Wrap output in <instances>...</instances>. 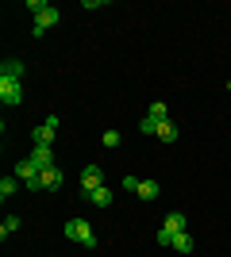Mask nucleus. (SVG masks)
<instances>
[{
  "label": "nucleus",
  "instance_id": "1",
  "mask_svg": "<svg viewBox=\"0 0 231 257\" xmlns=\"http://www.w3.org/2000/svg\"><path fill=\"white\" fill-rule=\"evenodd\" d=\"M27 8L35 12V27H31V31H35V39H39V35H46V31H50V27H54L58 20H62V12H58L54 4H43V0H31Z\"/></svg>",
  "mask_w": 231,
  "mask_h": 257
},
{
  "label": "nucleus",
  "instance_id": "2",
  "mask_svg": "<svg viewBox=\"0 0 231 257\" xmlns=\"http://www.w3.org/2000/svg\"><path fill=\"white\" fill-rule=\"evenodd\" d=\"M62 230H66L69 242H81L85 249H97V230H93V223H85V219H69Z\"/></svg>",
  "mask_w": 231,
  "mask_h": 257
},
{
  "label": "nucleus",
  "instance_id": "3",
  "mask_svg": "<svg viewBox=\"0 0 231 257\" xmlns=\"http://www.w3.org/2000/svg\"><path fill=\"white\" fill-rule=\"evenodd\" d=\"M0 104H8V107L23 104V85L16 81V77H4V73H0Z\"/></svg>",
  "mask_w": 231,
  "mask_h": 257
},
{
  "label": "nucleus",
  "instance_id": "4",
  "mask_svg": "<svg viewBox=\"0 0 231 257\" xmlns=\"http://www.w3.org/2000/svg\"><path fill=\"white\" fill-rule=\"evenodd\" d=\"M100 184H104V169H100V165H85V169H81V188H85V196L97 192Z\"/></svg>",
  "mask_w": 231,
  "mask_h": 257
},
{
  "label": "nucleus",
  "instance_id": "5",
  "mask_svg": "<svg viewBox=\"0 0 231 257\" xmlns=\"http://www.w3.org/2000/svg\"><path fill=\"white\" fill-rule=\"evenodd\" d=\"M54 131H58V115H50L43 127H35V135H31L35 146H50V142H54Z\"/></svg>",
  "mask_w": 231,
  "mask_h": 257
},
{
  "label": "nucleus",
  "instance_id": "6",
  "mask_svg": "<svg viewBox=\"0 0 231 257\" xmlns=\"http://www.w3.org/2000/svg\"><path fill=\"white\" fill-rule=\"evenodd\" d=\"M62 181H66V177H62V169H58V165H50V169L39 173V184H43V192H58V188H62Z\"/></svg>",
  "mask_w": 231,
  "mask_h": 257
},
{
  "label": "nucleus",
  "instance_id": "7",
  "mask_svg": "<svg viewBox=\"0 0 231 257\" xmlns=\"http://www.w3.org/2000/svg\"><path fill=\"white\" fill-rule=\"evenodd\" d=\"M39 173H43V169H39V165H35L31 158H23L20 165H16V177H20L23 184H27V181H35V177H39Z\"/></svg>",
  "mask_w": 231,
  "mask_h": 257
},
{
  "label": "nucleus",
  "instance_id": "8",
  "mask_svg": "<svg viewBox=\"0 0 231 257\" xmlns=\"http://www.w3.org/2000/svg\"><path fill=\"white\" fill-rule=\"evenodd\" d=\"M31 161L39 165V169H50V165H54V150H50V146H35V150H31Z\"/></svg>",
  "mask_w": 231,
  "mask_h": 257
},
{
  "label": "nucleus",
  "instance_id": "9",
  "mask_svg": "<svg viewBox=\"0 0 231 257\" xmlns=\"http://www.w3.org/2000/svg\"><path fill=\"white\" fill-rule=\"evenodd\" d=\"M85 200H89V204H97V207H112V200H116V196H112V188H108V184H100L97 192H89Z\"/></svg>",
  "mask_w": 231,
  "mask_h": 257
},
{
  "label": "nucleus",
  "instance_id": "10",
  "mask_svg": "<svg viewBox=\"0 0 231 257\" xmlns=\"http://www.w3.org/2000/svg\"><path fill=\"white\" fill-rule=\"evenodd\" d=\"M177 135H181V131H177V123H170V119L158 123V131H154V139H162V142H177Z\"/></svg>",
  "mask_w": 231,
  "mask_h": 257
},
{
  "label": "nucleus",
  "instance_id": "11",
  "mask_svg": "<svg viewBox=\"0 0 231 257\" xmlns=\"http://www.w3.org/2000/svg\"><path fill=\"white\" fill-rule=\"evenodd\" d=\"M162 230H170V234H181V230H185V215H181V211H174V215H166V223H162Z\"/></svg>",
  "mask_w": 231,
  "mask_h": 257
},
{
  "label": "nucleus",
  "instance_id": "12",
  "mask_svg": "<svg viewBox=\"0 0 231 257\" xmlns=\"http://www.w3.org/2000/svg\"><path fill=\"white\" fill-rule=\"evenodd\" d=\"M139 200H158V181H139Z\"/></svg>",
  "mask_w": 231,
  "mask_h": 257
},
{
  "label": "nucleus",
  "instance_id": "13",
  "mask_svg": "<svg viewBox=\"0 0 231 257\" xmlns=\"http://www.w3.org/2000/svg\"><path fill=\"white\" fill-rule=\"evenodd\" d=\"M0 73H4V77H16V81H20V77H23V62H20V58H8Z\"/></svg>",
  "mask_w": 231,
  "mask_h": 257
},
{
  "label": "nucleus",
  "instance_id": "14",
  "mask_svg": "<svg viewBox=\"0 0 231 257\" xmlns=\"http://www.w3.org/2000/svg\"><path fill=\"white\" fill-rule=\"evenodd\" d=\"M146 115H150L154 123H166V119H170V107H166L162 100H158V104H150V111H146Z\"/></svg>",
  "mask_w": 231,
  "mask_h": 257
},
{
  "label": "nucleus",
  "instance_id": "15",
  "mask_svg": "<svg viewBox=\"0 0 231 257\" xmlns=\"http://www.w3.org/2000/svg\"><path fill=\"white\" fill-rule=\"evenodd\" d=\"M174 249H177V253H189V249H193V238H189V230L174 234Z\"/></svg>",
  "mask_w": 231,
  "mask_h": 257
},
{
  "label": "nucleus",
  "instance_id": "16",
  "mask_svg": "<svg viewBox=\"0 0 231 257\" xmlns=\"http://www.w3.org/2000/svg\"><path fill=\"white\" fill-rule=\"evenodd\" d=\"M16 188H20V177H4V181H0V196H4V200L16 196Z\"/></svg>",
  "mask_w": 231,
  "mask_h": 257
},
{
  "label": "nucleus",
  "instance_id": "17",
  "mask_svg": "<svg viewBox=\"0 0 231 257\" xmlns=\"http://www.w3.org/2000/svg\"><path fill=\"white\" fill-rule=\"evenodd\" d=\"M16 230H20V219H16V215H8V219H4V223H0V238H8V234H16Z\"/></svg>",
  "mask_w": 231,
  "mask_h": 257
},
{
  "label": "nucleus",
  "instance_id": "18",
  "mask_svg": "<svg viewBox=\"0 0 231 257\" xmlns=\"http://www.w3.org/2000/svg\"><path fill=\"white\" fill-rule=\"evenodd\" d=\"M100 142H104L108 150H116V146H120V131H104V135H100Z\"/></svg>",
  "mask_w": 231,
  "mask_h": 257
},
{
  "label": "nucleus",
  "instance_id": "19",
  "mask_svg": "<svg viewBox=\"0 0 231 257\" xmlns=\"http://www.w3.org/2000/svg\"><path fill=\"white\" fill-rule=\"evenodd\" d=\"M123 192H139V177L127 173V177H123Z\"/></svg>",
  "mask_w": 231,
  "mask_h": 257
},
{
  "label": "nucleus",
  "instance_id": "20",
  "mask_svg": "<svg viewBox=\"0 0 231 257\" xmlns=\"http://www.w3.org/2000/svg\"><path fill=\"white\" fill-rule=\"evenodd\" d=\"M139 131H146V135H154V131H158V123H154V119H150V115H146V119H143V123H139Z\"/></svg>",
  "mask_w": 231,
  "mask_h": 257
},
{
  "label": "nucleus",
  "instance_id": "21",
  "mask_svg": "<svg viewBox=\"0 0 231 257\" xmlns=\"http://www.w3.org/2000/svg\"><path fill=\"white\" fill-rule=\"evenodd\" d=\"M227 88H231V77H227Z\"/></svg>",
  "mask_w": 231,
  "mask_h": 257
}]
</instances>
